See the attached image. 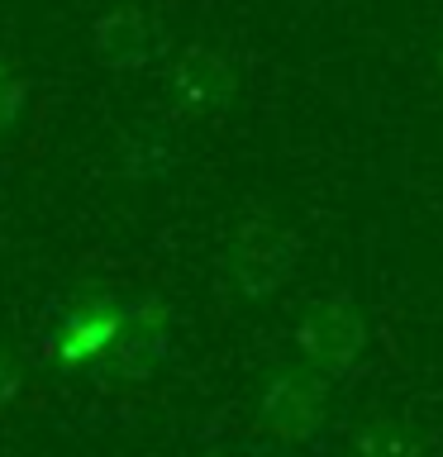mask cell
<instances>
[{"mask_svg":"<svg viewBox=\"0 0 443 457\" xmlns=\"http://www.w3.org/2000/svg\"><path fill=\"white\" fill-rule=\"evenodd\" d=\"M91 53L100 67L110 71H138L157 57V24L153 14L124 0V5H110L100 20L91 24Z\"/></svg>","mask_w":443,"mask_h":457,"instance_id":"7","label":"cell"},{"mask_svg":"<svg viewBox=\"0 0 443 457\" xmlns=\"http://www.w3.org/2000/svg\"><path fill=\"white\" fill-rule=\"evenodd\" d=\"M234 91H238V77L220 48L196 43L171 62V100L186 114H224L234 105Z\"/></svg>","mask_w":443,"mask_h":457,"instance_id":"6","label":"cell"},{"mask_svg":"<svg viewBox=\"0 0 443 457\" xmlns=\"http://www.w3.org/2000/svg\"><path fill=\"white\" fill-rule=\"evenodd\" d=\"M439 77H443V43H439Z\"/></svg>","mask_w":443,"mask_h":457,"instance_id":"12","label":"cell"},{"mask_svg":"<svg viewBox=\"0 0 443 457\" xmlns=\"http://www.w3.org/2000/svg\"><path fill=\"white\" fill-rule=\"evenodd\" d=\"M300 262V243L291 228H281L277 220H243L229 238V253H224V267H229V281H234L238 295L248 300H267L277 295L291 271Z\"/></svg>","mask_w":443,"mask_h":457,"instance_id":"1","label":"cell"},{"mask_svg":"<svg viewBox=\"0 0 443 457\" xmlns=\"http://www.w3.org/2000/svg\"><path fill=\"white\" fill-rule=\"evenodd\" d=\"M24 110H29V86H24V71L14 67V57L0 53V134H10V129L24 120Z\"/></svg>","mask_w":443,"mask_h":457,"instance_id":"10","label":"cell"},{"mask_svg":"<svg viewBox=\"0 0 443 457\" xmlns=\"http://www.w3.org/2000/svg\"><path fill=\"white\" fill-rule=\"evenodd\" d=\"M353 457H424V453H420L410 428H400L396 420L377 414V420H367L353 434Z\"/></svg>","mask_w":443,"mask_h":457,"instance_id":"9","label":"cell"},{"mask_svg":"<svg viewBox=\"0 0 443 457\" xmlns=\"http://www.w3.org/2000/svg\"><path fill=\"white\" fill-rule=\"evenodd\" d=\"M329 420V381L314 367H281L272 371L263 400H257V424L263 434L281 443H305L324 428Z\"/></svg>","mask_w":443,"mask_h":457,"instance_id":"2","label":"cell"},{"mask_svg":"<svg viewBox=\"0 0 443 457\" xmlns=\"http://www.w3.org/2000/svg\"><path fill=\"white\" fill-rule=\"evenodd\" d=\"M20 395H24V362L0 343V410H10Z\"/></svg>","mask_w":443,"mask_h":457,"instance_id":"11","label":"cell"},{"mask_svg":"<svg viewBox=\"0 0 443 457\" xmlns=\"http://www.w3.org/2000/svg\"><path fill=\"white\" fill-rule=\"evenodd\" d=\"M124 328V305L110 295H81L57 314L48 334V357L57 367H100L114 353Z\"/></svg>","mask_w":443,"mask_h":457,"instance_id":"5","label":"cell"},{"mask_svg":"<svg viewBox=\"0 0 443 457\" xmlns=\"http://www.w3.org/2000/svg\"><path fill=\"white\" fill-rule=\"evenodd\" d=\"M367 348V320L363 310L353 305L348 295H324L300 314L296 324V353L300 362L324 371V377H339L348 371Z\"/></svg>","mask_w":443,"mask_h":457,"instance_id":"3","label":"cell"},{"mask_svg":"<svg viewBox=\"0 0 443 457\" xmlns=\"http://www.w3.org/2000/svg\"><path fill=\"white\" fill-rule=\"evenodd\" d=\"M124 177L134 181H157L177 167V138L163 134V129H134L124 138V157H120Z\"/></svg>","mask_w":443,"mask_h":457,"instance_id":"8","label":"cell"},{"mask_svg":"<svg viewBox=\"0 0 443 457\" xmlns=\"http://www.w3.org/2000/svg\"><path fill=\"white\" fill-rule=\"evenodd\" d=\"M167 348H171V314H167L163 300H153V295L124 300L120 343H114V353L96 371H100V381L138 386L167 362Z\"/></svg>","mask_w":443,"mask_h":457,"instance_id":"4","label":"cell"}]
</instances>
